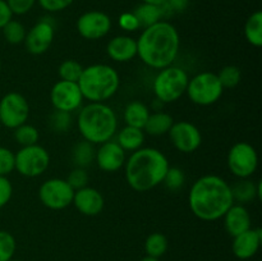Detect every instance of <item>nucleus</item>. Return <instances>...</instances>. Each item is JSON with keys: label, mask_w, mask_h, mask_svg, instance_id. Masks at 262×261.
<instances>
[{"label": "nucleus", "mask_w": 262, "mask_h": 261, "mask_svg": "<svg viewBox=\"0 0 262 261\" xmlns=\"http://www.w3.org/2000/svg\"><path fill=\"white\" fill-rule=\"evenodd\" d=\"M262 242V230L260 228H251L246 232L233 237L232 251L235 257L248 260L257 253Z\"/></svg>", "instance_id": "18"}, {"label": "nucleus", "mask_w": 262, "mask_h": 261, "mask_svg": "<svg viewBox=\"0 0 262 261\" xmlns=\"http://www.w3.org/2000/svg\"><path fill=\"white\" fill-rule=\"evenodd\" d=\"M223 217H224L225 230L230 237H235V235L252 228L251 227L252 225L251 215L245 205L233 204Z\"/></svg>", "instance_id": "20"}, {"label": "nucleus", "mask_w": 262, "mask_h": 261, "mask_svg": "<svg viewBox=\"0 0 262 261\" xmlns=\"http://www.w3.org/2000/svg\"><path fill=\"white\" fill-rule=\"evenodd\" d=\"M150 114L151 113L147 105L143 104L142 101L135 100V101H130L129 104H127L123 118H124L125 124L129 125V127L143 129Z\"/></svg>", "instance_id": "22"}, {"label": "nucleus", "mask_w": 262, "mask_h": 261, "mask_svg": "<svg viewBox=\"0 0 262 261\" xmlns=\"http://www.w3.org/2000/svg\"><path fill=\"white\" fill-rule=\"evenodd\" d=\"M106 53L112 60L127 63L137 56V40L127 35L115 36L107 42Z\"/></svg>", "instance_id": "19"}, {"label": "nucleus", "mask_w": 262, "mask_h": 261, "mask_svg": "<svg viewBox=\"0 0 262 261\" xmlns=\"http://www.w3.org/2000/svg\"><path fill=\"white\" fill-rule=\"evenodd\" d=\"M188 81V73L183 68L170 66L160 69L152 83L156 100L163 104L176 102L186 94Z\"/></svg>", "instance_id": "6"}, {"label": "nucleus", "mask_w": 262, "mask_h": 261, "mask_svg": "<svg viewBox=\"0 0 262 261\" xmlns=\"http://www.w3.org/2000/svg\"><path fill=\"white\" fill-rule=\"evenodd\" d=\"M54 36H55V28L53 23L48 19L40 20L26 35V49L32 55H42L50 49Z\"/></svg>", "instance_id": "15"}, {"label": "nucleus", "mask_w": 262, "mask_h": 261, "mask_svg": "<svg viewBox=\"0 0 262 261\" xmlns=\"http://www.w3.org/2000/svg\"><path fill=\"white\" fill-rule=\"evenodd\" d=\"M141 261H160V258H156V257H151V256H147L146 255L145 257L142 258Z\"/></svg>", "instance_id": "45"}, {"label": "nucleus", "mask_w": 262, "mask_h": 261, "mask_svg": "<svg viewBox=\"0 0 262 261\" xmlns=\"http://www.w3.org/2000/svg\"><path fill=\"white\" fill-rule=\"evenodd\" d=\"M72 204L81 214L86 215V216H96L104 209L105 200L101 192H99L94 187L86 186L74 191Z\"/></svg>", "instance_id": "17"}, {"label": "nucleus", "mask_w": 262, "mask_h": 261, "mask_svg": "<svg viewBox=\"0 0 262 261\" xmlns=\"http://www.w3.org/2000/svg\"><path fill=\"white\" fill-rule=\"evenodd\" d=\"M30 104L19 92H8L0 100V123L9 129H15L27 123Z\"/></svg>", "instance_id": "11"}, {"label": "nucleus", "mask_w": 262, "mask_h": 261, "mask_svg": "<svg viewBox=\"0 0 262 261\" xmlns=\"http://www.w3.org/2000/svg\"><path fill=\"white\" fill-rule=\"evenodd\" d=\"M223 92L224 89L216 73L201 72L189 78L186 94L193 104L200 106H209L219 101L220 97L223 96Z\"/></svg>", "instance_id": "7"}, {"label": "nucleus", "mask_w": 262, "mask_h": 261, "mask_svg": "<svg viewBox=\"0 0 262 261\" xmlns=\"http://www.w3.org/2000/svg\"><path fill=\"white\" fill-rule=\"evenodd\" d=\"M95 155L96 151L94 145L89 141H81L73 147V161L78 168L86 169V166L91 165L92 161L95 160Z\"/></svg>", "instance_id": "28"}, {"label": "nucleus", "mask_w": 262, "mask_h": 261, "mask_svg": "<svg viewBox=\"0 0 262 261\" xmlns=\"http://www.w3.org/2000/svg\"><path fill=\"white\" fill-rule=\"evenodd\" d=\"M0 68H2V63H0Z\"/></svg>", "instance_id": "47"}, {"label": "nucleus", "mask_w": 262, "mask_h": 261, "mask_svg": "<svg viewBox=\"0 0 262 261\" xmlns=\"http://www.w3.org/2000/svg\"><path fill=\"white\" fill-rule=\"evenodd\" d=\"M223 89H234L242 79V72L237 66H225L216 74Z\"/></svg>", "instance_id": "32"}, {"label": "nucleus", "mask_w": 262, "mask_h": 261, "mask_svg": "<svg viewBox=\"0 0 262 261\" xmlns=\"http://www.w3.org/2000/svg\"><path fill=\"white\" fill-rule=\"evenodd\" d=\"M97 166L107 173H114L124 166L127 156L125 151L118 145L117 141H106L101 143L95 155Z\"/></svg>", "instance_id": "16"}, {"label": "nucleus", "mask_w": 262, "mask_h": 261, "mask_svg": "<svg viewBox=\"0 0 262 261\" xmlns=\"http://www.w3.org/2000/svg\"><path fill=\"white\" fill-rule=\"evenodd\" d=\"M82 72H83L82 64L73 59H67L58 68V74L61 81L68 82H78L82 76Z\"/></svg>", "instance_id": "30"}, {"label": "nucleus", "mask_w": 262, "mask_h": 261, "mask_svg": "<svg viewBox=\"0 0 262 261\" xmlns=\"http://www.w3.org/2000/svg\"><path fill=\"white\" fill-rule=\"evenodd\" d=\"M117 142L125 153L127 151L133 153V151L142 147L143 143H145V132L140 128L125 125L118 133Z\"/></svg>", "instance_id": "23"}, {"label": "nucleus", "mask_w": 262, "mask_h": 261, "mask_svg": "<svg viewBox=\"0 0 262 261\" xmlns=\"http://www.w3.org/2000/svg\"><path fill=\"white\" fill-rule=\"evenodd\" d=\"M232 194L234 202L241 205L252 202L256 199L261 200V182L255 183L248 178L241 179L234 186H232Z\"/></svg>", "instance_id": "21"}, {"label": "nucleus", "mask_w": 262, "mask_h": 261, "mask_svg": "<svg viewBox=\"0 0 262 261\" xmlns=\"http://www.w3.org/2000/svg\"><path fill=\"white\" fill-rule=\"evenodd\" d=\"M189 209L204 222H214L224 216L233 204L232 186L214 174L201 177L192 184L188 194Z\"/></svg>", "instance_id": "1"}, {"label": "nucleus", "mask_w": 262, "mask_h": 261, "mask_svg": "<svg viewBox=\"0 0 262 261\" xmlns=\"http://www.w3.org/2000/svg\"><path fill=\"white\" fill-rule=\"evenodd\" d=\"M50 100L55 110L72 113L82 106L84 99L77 82L60 79L51 87Z\"/></svg>", "instance_id": "12"}, {"label": "nucleus", "mask_w": 262, "mask_h": 261, "mask_svg": "<svg viewBox=\"0 0 262 261\" xmlns=\"http://www.w3.org/2000/svg\"><path fill=\"white\" fill-rule=\"evenodd\" d=\"M173 123V117H171L170 114H168V113H152V114H150L145 127H143V132H146L150 136H163L169 132V129L171 128Z\"/></svg>", "instance_id": "24"}, {"label": "nucleus", "mask_w": 262, "mask_h": 261, "mask_svg": "<svg viewBox=\"0 0 262 261\" xmlns=\"http://www.w3.org/2000/svg\"><path fill=\"white\" fill-rule=\"evenodd\" d=\"M181 48L179 32L171 23L159 20L143 28L137 40V55L147 67L164 69L174 63Z\"/></svg>", "instance_id": "2"}, {"label": "nucleus", "mask_w": 262, "mask_h": 261, "mask_svg": "<svg viewBox=\"0 0 262 261\" xmlns=\"http://www.w3.org/2000/svg\"><path fill=\"white\" fill-rule=\"evenodd\" d=\"M142 3H146V4H152V5H164L166 3V0H141Z\"/></svg>", "instance_id": "44"}, {"label": "nucleus", "mask_w": 262, "mask_h": 261, "mask_svg": "<svg viewBox=\"0 0 262 261\" xmlns=\"http://www.w3.org/2000/svg\"><path fill=\"white\" fill-rule=\"evenodd\" d=\"M13 194V186L7 177L0 176V209L10 201Z\"/></svg>", "instance_id": "41"}, {"label": "nucleus", "mask_w": 262, "mask_h": 261, "mask_svg": "<svg viewBox=\"0 0 262 261\" xmlns=\"http://www.w3.org/2000/svg\"><path fill=\"white\" fill-rule=\"evenodd\" d=\"M5 2L13 14L23 15L32 9L36 0H5Z\"/></svg>", "instance_id": "38"}, {"label": "nucleus", "mask_w": 262, "mask_h": 261, "mask_svg": "<svg viewBox=\"0 0 262 261\" xmlns=\"http://www.w3.org/2000/svg\"><path fill=\"white\" fill-rule=\"evenodd\" d=\"M89 179L90 177L86 169L76 166V168L69 173L67 182H68L69 186H71L74 191H77V189H81L83 188V187H86L87 183H89Z\"/></svg>", "instance_id": "35"}, {"label": "nucleus", "mask_w": 262, "mask_h": 261, "mask_svg": "<svg viewBox=\"0 0 262 261\" xmlns=\"http://www.w3.org/2000/svg\"><path fill=\"white\" fill-rule=\"evenodd\" d=\"M119 26L123 31L125 32H135L140 27V22H138L137 17L133 12H125L119 15Z\"/></svg>", "instance_id": "39"}, {"label": "nucleus", "mask_w": 262, "mask_h": 261, "mask_svg": "<svg viewBox=\"0 0 262 261\" xmlns=\"http://www.w3.org/2000/svg\"><path fill=\"white\" fill-rule=\"evenodd\" d=\"M188 5V0H166L163 7H166L171 12H182Z\"/></svg>", "instance_id": "43"}, {"label": "nucleus", "mask_w": 262, "mask_h": 261, "mask_svg": "<svg viewBox=\"0 0 262 261\" xmlns=\"http://www.w3.org/2000/svg\"><path fill=\"white\" fill-rule=\"evenodd\" d=\"M74 189L69 186L67 179L51 178L43 182L38 189L41 204L50 210H63L73 202Z\"/></svg>", "instance_id": "10"}, {"label": "nucleus", "mask_w": 262, "mask_h": 261, "mask_svg": "<svg viewBox=\"0 0 262 261\" xmlns=\"http://www.w3.org/2000/svg\"><path fill=\"white\" fill-rule=\"evenodd\" d=\"M50 165V155L43 146H23L14 154V169L23 177L36 178L48 170Z\"/></svg>", "instance_id": "8"}, {"label": "nucleus", "mask_w": 262, "mask_h": 261, "mask_svg": "<svg viewBox=\"0 0 262 261\" xmlns=\"http://www.w3.org/2000/svg\"><path fill=\"white\" fill-rule=\"evenodd\" d=\"M169 166L168 158L160 150L141 147L125 160V181L135 191L147 192L163 183Z\"/></svg>", "instance_id": "3"}, {"label": "nucleus", "mask_w": 262, "mask_h": 261, "mask_svg": "<svg viewBox=\"0 0 262 261\" xmlns=\"http://www.w3.org/2000/svg\"><path fill=\"white\" fill-rule=\"evenodd\" d=\"M184 182H186V177H184L183 170L176 168V166H169L168 171L164 177V186L170 191H178L183 187Z\"/></svg>", "instance_id": "34"}, {"label": "nucleus", "mask_w": 262, "mask_h": 261, "mask_svg": "<svg viewBox=\"0 0 262 261\" xmlns=\"http://www.w3.org/2000/svg\"><path fill=\"white\" fill-rule=\"evenodd\" d=\"M83 99L90 102H105L112 99L120 86V77L117 69L107 64H92L83 68L78 79Z\"/></svg>", "instance_id": "5"}, {"label": "nucleus", "mask_w": 262, "mask_h": 261, "mask_svg": "<svg viewBox=\"0 0 262 261\" xmlns=\"http://www.w3.org/2000/svg\"><path fill=\"white\" fill-rule=\"evenodd\" d=\"M78 130L84 141L101 145L110 141L118 130V118L105 102H89L79 110Z\"/></svg>", "instance_id": "4"}, {"label": "nucleus", "mask_w": 262, "mask_h": 261, "mask_svg": "<svg viewBox=\"0 0 262 261\" xmlns=\"http://www.w3.org/2000/svg\"><path fill=\"white\" fill-rule=\"evenodd\" d=\"M227 164L230 173L237 178H250L257 170V151L251 143L245 142V141L234 143L228 153Z\"/></svg>", "instance_id": "9"}, {"label": "nucleus", "mask_w": 262, "mask_h": 261, "mask_svg": "<svg viewBox=\"0 0 262 261\" xmlns=\"http://www.w3.org/2000/svg\"><path fill=\"white\" fill-rule=\"evenodd\" d=\"M13 13L10 12L9 7H8L5 0H0V30L12 19Z\"/></svg>", "instance_id": "42"}, {"label": "nucleus", "mask_w": 262, "mask_h": 261, "mask_svg": "<svg viewBox=\"0 0 262 261\" xmlns=\"http://www.w3.org/2000/svg\"><path fill=\"white\" fill-rule=\"evenodd\" d=\"M8 261H20V260H15V258H10V260H8Z\"/></svg>", "instance_id": "46"}, {"label": "nucleus", "mask_w": 262, "mask_h": 261, "mask_svg": "<svg viewBox=\"0 0 262 261\" xmlns=\"http://www.w3.org/2000/svg\"><path fill=\"white\" fill-rule=\"evenodd\" d=\"M112 30V19L109 15L99 10L83 13L77 20V31L86 40L96 41L104 38Z\"/></svg>", "instance_id": "13"}, {"label": "nucleus", "mask_w": 262, "mask_h": 261, "mask_svg": "<svg viewBox=\"0 0 262 261\" xmlns=\"http://www.w3.org/2000/svg\"><path fill=\"white\" fill-rule=\"evenodd\" d=\"M14 170V153L8 147L0 146V176L7 177Z\"/></svg>", "instance_id": "37"}, {"label": "nucleus", "mask_w": 262, "mask_h": 261, "mask_svg": "<svg viewBox=\"0 0 262 261\" xmlns=\"http://www.w3.org/2000/svg\"><path fill=\"white\" fill-rule=\"evenodd\" d=\"M171 143L183 154L194 153L202 143V135L199 128L191 122H174L168 132Z\"/></svg>", "instance_id": "14"}, {"label": "nucleus", "mask_w": 262, "mask_h": 261, "mask_svg": "<svg viewBox=\"0 0 262 261\" xmlns=\"http://www.w3.org/2000/svg\"><path fill=\"white\" fill-rule=\"evenodd\" d=\"M38 137H40V133H38L37 128L32 124H28V123H25V124L19 125L14 129V138L20 146H31L36 145L38 141Z\"/></svg>", "instance_id": "31"}, {"label": "nucleus", "mask_w": 262, "mask_h": 261, "mask_svg": "<svg viewBox=\"0 0 262 261\" xmlns=\"http://www.w3.org/2000/svg\"><path fill=\"white\" fill-rule=\"evenodd\" d=\"M37 2L40 7L46 12L56 13L67 9L74 0H37Z\"/></svg>", "instance_id": "40"}, {"label": "nucleus", "mask_w": 262, "mask_h": 261, "mask_svg": "<svg viewBox=\"0 0 262 261\" xmlns=\"http://www.w3.org/2000/svg\"><path fill=\"white\" fill-rule=\"evenodd\" d=\"M133 13H135L138 22H140V27L142 28L155 25L159 20H161V17L164 15L163 8L159 7V5L146 4V3H142L141 5H138Z\"/></svg>", "instance_id": "25"}, {"label": "nucleus", "mask_w": 262, "mask_h": 261, "mask_svg": "<svg viewBox=\"0 0 262 261\" xmlns=\"http://www.w3.org/2000/svg\"><path fill=\"white\" fill-rule=\"evenodd\" d=\"M245 37L255 48H260L262 45V12L252 13L246 20L245 25Z\"/></svg>", "instance_id": "26"}, {"label": "nucleus", "mask_w": 262, "mask_h": 261, "mask_svg": "<svg viewBox=\"0 0 262 261\" xmlns=\"http://www.w3.org/2000/svg\"><path fill=\"white\" fill-rule=\"evenodd\" d=\"M168 247V238L163 233H151L145 241V252L146 255L151 256V257L160 258L161 256L165 255Z\"/></svg>", "instance_id": "27"}, {"label": "nucleus", "mask_w": 262, "mask_h": 261, "mask_svg": "<svg viewBox=\"0 0 262 261\" xmlns=\"http://www.w3.org/2000/svg\"><path fill=\"white\" fill-rule=\"evenodd\" d=\"M17 250V241L12 233L0 230V261H8L13 258Z\"/></svg>", "instance_id": "33"}, {"label": "nucleus", "mask_w": 262, "mask_h": 261, "mask_svg": "<svg viewBox=\"0 0 262 261\" xmlns=\"http://www.w3.org/2000/svg\"><path fill=\"white\" fill-rule=\"evenodd\" d=\"M2 30L3 36H4L7 42L12 44V45H18V44L25 42L27 31H26V27L19 20L10 19Z\"/></svg>", "instance_id": "29"}, {"label": "nucleus", "mask_w": 262, "mask_h": 261, "mask_svg": "<svg viewBox=\"0 0 262 261\" xmlns=\"http://www.w3.org/2000/svg\"><path fill=\"white\" fill-rule=\"evenodd\" d=\"M71 124H72L71 113L55 110V113L50 117V125L55 132H66V130L69 129Z\"/></svg>", "instance_id": "36"}]
</instances>
